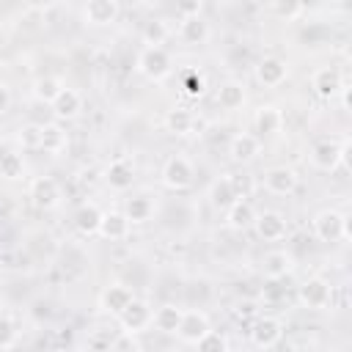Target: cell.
<instances>
[{
	"instance_id": "cell-1",
	"label": "cell",
	"mask_w": 352,
	"mask_h": 352,
	"mask_svg": "<svg viewBox=\"0 0 352 352\" xmlns=\"http://www.w3.org/2000/svg\"><path fill=\"white\" fill-rule=\"evenodd\" d=\"M349 157V138H319L311 143L308 148V162L311 168L322 170V173H333L338 170L341 162H346Z\"/></svg>"
},
{
	"instance_id": "cell-2",
	"label": "cell",
	"mask_w": 352,
	"mask_h": 352,
	"mask_svg": "<svg viewBox=\"0 0 352 352\" xmlns=\"http://www.w3.org/2000/svg\"><path fill=\"white\" fill-rule=\"evenodd\" d=\"M135 69L151 80V82H162L173 74V58L170 52L162 47V44H146L140 52H138V60H135Z\"/></svg>"
},
{
	"instance_id": "cell-3",
	"label": "cell",
	"mask_w": 352,
	"mask_h": 352,
	"mask_svg": "<svg viewBox=\"0 0 352 352\" xmlns=\"http://www.w3.org/2000/svg\"><path fill=\"white\" fill-rule=\"evenodd\" d=\"M160 182H162V187L170 190V192H184V190H190L192 182H195V165H192V160L184 157V154H170V157L165 160L162 170H160Z\"/></svg>"
},
{
	"instance_id": "cell-4",
	"label": "cell",
	"mask_w": 352,
	"mask_h": 352,
	"mask_svg": "<svg viewBox=\"0 0 352 352\" xmlns=\"http://www.w3.org/2000/svg\"><path fill=\"white\" fill-rule=\"evenodd\" d=\"M311 231L319 242H341L349 236V220L338 209H322L311 220Z\"/></svg>"
},
{
	"instance_id": "cell-5",
	"label": "cell",
	"mask_w": 352,
	"mask_h": 352,
	"mask_svg": "<svg viewBox=\"0 0 352 352\" xmlns=\"http://www.w3.org/2000/svg\"><path fill=\"white\" fill-rule=\"evenodd\" d=\"M297 300H300L302 308L322 311V308H327L333 302V286L322 275H311L297 286Z\"/></svg>"
},
{
	"instance_id": "cell-6",
	"label": "cell",
	"mask_w": 352,
	"mask_h": 352,
	"mask_svg": "<svg viewBox=\"0 0 352 352\" xmlns=\"http://www.w3.org/2000/svg\"><path fill=\"white\" fill-rule=\"evenodd\" d=\"M248 336H250V344L256 349H272L283 338V322L275 316H256Z\"/></svg>"
},
{
	"instance_id": "cell-7",
	"label": "cell",
	"mask_w": 352,
	"mask_h": 352,
	"mask_svg": "<svg viewBox=\"0 0 352 352\" xmlns=\"http://www.w3.org/2000/svg\"><path fill=\"white\" fill-rule=\"evenodd\" d=\"M28 198L41 212L55 209L60 204V184H58V179H52V176H36V179H30Z\"/></svg>"
},
{
	"instance_id": "cell-8",
	"label": "cell",
	"mask_w": 352,
	"mask_h": 352,
	"mask_svg": "<svg viewBox=\"0 0 352 352\" xmlns=\"http://www.w3.org/2000/svg\"><path fill=\"white\" fill-rule=\"evenodd\" d=\"M151 305L146 302V300H140V297H132V302L116 316L118 319V324H121V330H126V333H135V336H140V333H146L148 327H151Z\"/></svg>"
},
{
	"instance_id": "cell-9",
	"label": "cell",
	"mask_w": 352,
	"mask_h": 352,
	"mask_svg": "<svg viewBox=\"0 0 352 352\" xmlns=\"http://www.w3.org/2000/svg\"><path fill=\"white\" fill-rule=\"evenodd\" d=\"M253 228H256V234H258L264 242H280V239L289 234V223H286V217H283L280 212H275V209L256 212Z\"/></svg>"
},
{
	"instance_id": "cell-10",
	"label": "cell",
	"mask_w": 352,
	"mask_h": 352,
	"mask_svg": "<svg viewBox=\"0 0 352 352\" xmlns=\"http://www.w3.org/2000/svg\"><path fill=\"white\" fill-rule=\"evenodd\" d=\"M300 187V176L289 165H275L264 173V190L272 195H292Z\"/></svg>"
},
{
	"instance_id": "cell-11",
	"label": "cell",
	"mask_w": 352,
	"mask_h": 352,
	"mask_svg": "<svg viewBox=\"0 0 352 352\" xmlns=\"http://www.w3.org/2000/svg\"><path fill=\"white\" fill-rule=\"evenodd\" d=\"M292 270H294V256L283 248L267 250L261 256V275L267 280H283L286 275H292Z\"/></svg>"
},
{
	"instance_id": "cell-12",
	"label": "cell",
	"mask_w": 352,
	"mask_h": 352,
	"mask_svg": "<svg viewBox=\"0 0 352 352\" xmlns=\"http://www.w3.org/2000/svg\"><path fill=\"white\" fill-rule=\"evenodd\" d=\"M121 14V3L118 0H88L82 8V19L91 28H104L113 25Z\"/></svg>"
},
{
	"instance_id": "cell-13",
	"label": "cell",
	"mask_w": 352,
	"mask_h": 352,
	"mask_svg": "<svg viewBox=\"0 0 352 352\" xmlns=\"http://www.w3.org/2000/svg\"><path fill=\"white\" fill-rule=\"evenodd\" d=\"M209 327H212L209 316H206L204 311H198V308H190V311H184V316H182V322H179L176 336H179V341H182V344L195 346V341H198Z\"/></svg>"
},
{
	"instance_id": "cell-14",
	"label": "cell",
	"mask_w": 352,
	"mask_h": 352,
	"mask_svg": "<svg viewBox=\"0 0 352 352\" xmlns=\"http://www.w3.org/2000/svg\"><path fill=\"white\" fill-rule=\"evenodd\" d=\"M286 77H289V63H286L283 58L270 55V58H261V60L256 63V80H258L264 88H278V85L286 82Z\"/></svg>"
},
{
	"instance_id": "cell-15",
	"label": "cell",
	"mask_w": 352,
	"mask_h": 352,
	"mask_svg": "<svg viewBox=\"0 0 352 352\" xmlns=\"http://www.w3.org/2000/svg\"><path fill=\"white\" fill-rule=\"evenodd\" d=\"M228 154H231L234 162L248 165L261 154V138L253 135V132H236L231 138V143H228Z\"/></svg>"
},
{
	"instance_id": "cell-16",
	"label": "cell",
	"mask_w": 352,
	"mask_h": 352,
	"mask_svg": "<svg viewBox=\"0 0 352 352\" xmlns=\"http://www.w3.org/2000/svg\"><path fill=\"white\" fill-rule=\"evenodd\" d=\"M129 231H132V223H129V217H126L124 212H118V209L102 212L99 231H96L102 239H107V242H121V239L129 236Z\"/></svg>"
},
{
	"instance_id": "cell-17",
	"label": "cell",
	"mask_w": 352,
	"mask_h": 352,
	"mask_svg": "<svg viewBox=\"0 0 352 352\" xmlns=\"http://www.w3.org/2000/svg\"><path fill=\"white\" fill-rule=\"evenodd\" d=\"M132 297H135V292H132L126 283H110V286H104L102 294H99V308H102L104 314H110V316H118V314L132 302Z\"/></svg>"
},
{
	"instance_id": "cell-18",
	"label": "cell",
	"mask_w": 352,
	"mask_h": 352,
	"mask_svg": "<svg viewBox=\"0 0 352 352\" xmlns=\"http://www.w3.org/2000/svg\"><path fill=\"white\" fill-rule=\"evenodd\" d=\"M341 85H344V77H341V72L336 66H319L311 74V88L322 99H333L341 91Z\"/></svg>"
},
{
	"instance_id": "cell-19",
	"label": "cell",
	"mask_w": 352,
	"mask_h": 352,
	"mask_svg": "<svg viewBox=\"0 0 352 352\" xmlns=\"http://www.w3.org/2000/svg\"><path fill=\"white\" fill-rule=\"evenodd\" d=\"M50 107H52L55 121H72V118H77L80 110H82V94L74 91V88H66V85H63L60 94L50 102Z\"/></svg>"
},
{
	"instance_id": "cell-20",
	"label": "cell",
	"mask_w": 352,
	"mask_h": 352,
	"mask_svg": "<svg viewBox=\"0 0 352 352\" xmlns=\"http://www.w3.org/2000/svg\"><path fill=\"white\" fill-rule=\"evenodd\" d=\"M104 182L110 190L116 192H126L135 182V165L126 160V157H116L107 168H104Z\"/></svg>"
},
{
	"instance_id": "cell-21",
	"label": "cell",
	"mask_w": 352,
	"mask_h": 352,
	"mask_svg": "<svg viewBox=\"0 0 352 352\" xmlns=\"http://www.w3.org/2000/svg\"><path fill=\"white\" fill-rule=\"evenodd\" d=\"M184 316V308L176 305V302H162L151 311V327L157 333H165V336H176L179 330V322Z\"/></svg>"
},
{
	"instance_id": "cell-22",
	"label": "cell",
	"mask_w": 352,
	"mask_h": 352,
	"mask_svg": "<svg viewBox=\"0 0 352 352\" xmlns=\"http://www.w3.org/2000/svg\"><path fill=\"white\" fill-rule=\"evenodd\" d=\"M253 220H256V209L250 204V198H236L228 209H226V226L231 231H250L253 228Z\"/></svg>"
},
{
	"instance_id": "cell-23",
	"label": "cell",
	"mask_w": 352,
	"mask_h": 352,
	"mask_svg": "<svg viewBox=\"0 0 352 352\" xmlns=\"http://www.w3.org/2000/svg\"><path fill=\"white\" fill-rule=\"evenodd\" d=\"M165 126L170 135H179V138H187V135H195V129L201 126L198 118L192 116L190 107H170L165 113Z\"/></svg>"
},
{
	"instance_id": "cell-24",
	"label": "cell",
	"mask_w": 352,
	"mask_h": 352,
	"mask_svg": "<svg viewBox=\"0 0 352 352\" xmlns=\"http://www.w3.org/2000/svg\"><path fill=\"white\" fill-rule=\"evenodd\" d=\"M66 146H69V135H66V129L60 126V121L41 124V143H38V151L58 157V154L66 151Z\"/></svg>"
},
{
	"instance_id": "cell-25",
	"label": "cell",
	"mask_w": 352,
	"mask_h": 352,
	"mask_svg": "<svg viewBox=\"0 0 352 352\" xmlns=\"http://www.w3.org/2000/svg\"><path fill=\"white\" fill-rule=\"evenodd\" d=\"M209 22L198 14V16H182V25H179V38L190 47H198V44H206L209 38Z\"/></svg>"
},
{
	"instance_id": "cell-26",
	"label": "cell",
	"mask_w": 352,
	"mask_h": 352,
	"mask_svg": "<svg viewBox=\"0 0 352 352\" xmlns=\"http://www.w3.org/2000/svg\"><path fill=\"white\" fill-rule=\"evenodd\" d=\"M253 126H256L258 138H264V135H278V132L283 129V113H280V107H275V104H261V107L256 110V116H253Z\"/></svg>"
},
{
	"instance_id": "cell-27",
	"label": "cell",
	"mask_w": 352,
	"mask_h": 352,
	"mask_svg": "<svg viewBox=\"0 0 352 352\" xmlns=\"http://www.w3.org/2000/svg\"><path fill=\"white\" fill-rule=\"evenodd\" d=\"M245 99H248V94H245V85L239 80H226L214 94V102L223 110H239L245 104Z\"/></svg>"
},
{
	"instance_id": "cell-28",
	"label": "cell",
	"mask_w": 352,
	"mask_h": 352,
	"mask_svg": "<svg viewBox=\"0 0 352 352\" xmlns=\"http://www.w3.org/2000/svg\"><path fill=\"white\" fill-rule=\"evenodd\" d=\"M234 201H236V192H234V187H231V176H228V173L217 176V179L209 184V204H212L214 209L226 212Z\"/></svg>"
},
{
	"instance_id": "cell-29",
	"label": "cell",
	"mask_w": 352,
	"mask_h": 352,
	"mask_svg": "<svg viewBox=\"0 0 352 352\" xmlns=\"http://www.w3.org/2000/svg\"><path fill=\"white\" fill-rule=\"evenodd\" d=\"M99 220H102V209L96 204H82L77 212H74V228L82 234V236H94L99 231Z\"/></svg>"
},
{
	"instance_id": "cell-30",
	"label": "cell",
	"mask_w": 352,
	"mask_h": 352,
	"mask_svg": "<svg viewBox=\"0 0 352 352\" xmlns=\"http://www.w3.org/2000/svg\"><path fill=\"white\" fill-rule=\"evenodd\" d=\"M124 214L129 217L132 226H135V223H148L151 214H154V201H151L148 195H132V198H126V204H124Z\"/></svg>"
},
{
	"instance_id": "cell-31",
	"label": "cell",
	"mask_w": 352,
	"mask_h": 352,
	"mask_svg": "<svg viewBox=\"0 0 352 352\" xmlns=\"http://www.w3.org/2000/svg\"><path fill=\"white\" fill-rule=\"evenodd\" d=\"M28 173V165H25V157L19 151H3L0 154V176L8 179V182H19L25 179Z\"/></svg>"
},
{
	"instance_id": "cell-32",
	"label": "cell",
	"mask_w": 352,
	"mask_h": 352,
	"mask_svg": "<svg viewBox=\"0 0 352 352\" xmlns=\"http://www.w3.org/2000/svg\"><path fill=\"white\" fill-rule=\"evenodd\" d=\"M60 88H63V80H60V77L44 74V77H38V80L33 82V96H36L41 104H50V102L60 94Z\"/></svg>"
},
{
	"instance_id": "cell-33",
	"label": "cell",
	"mask_w": 352,
	"mask_h": 352,
	"mask_svg": "<svg viewBox=\"0 0 352 352\" xmlns=\"http://www.w3.org/2000/svg\"><path fill=\"white\" fill-rule=\"evenodd\" d=\"M182 91H184V96H192V99L204 96V91H206L204 74L198 69H184L182 72Z\"/></svg>"
},
{
	"instance_id": "cell-34",
	"label": "cell",
	"mask_w": 352,
	"mask_h": 352,
	"mask_svg": "<svg viewBox=\"0 0 352 352\" xmlns=\"http://www.w3.org/2000/svg\"><path fill=\"white\" fill-rule=\"evenodd\" d=\"M195 346L204 349V352H226L231 344H228V338H226L220 330H212V327H209V330L195 341Z\"/></svg>"
},
{
	"instance_id": "cell-35",
	"label": "cell",
	"mask_w": 352,
	"mask_h": 352,
	"mask_svg": "<svg viewBox=\"0 0 352 352\" xmlns=\"http://www.w3.org/2000/svg\"><path fill=\"white\" fill-rule=\"evenodd\" d=\"M302 0H270V11L278 19H297L302 14Z\"/></svg>"
},
{
	"instance_id": "cell-36",
	"label": "cell",
	"mask_w": 352,
	"mask_h": 352,
	"mask_svg": "<svg viewBox=\"0 0 352 352\" xmlns=\"http://www.w3.org/2000/svg\"><path fill=\"white\" fill-rule=\"evenodd\" d=\"M168 36H170V30L162 19H151L143 25V44H165Z\"/></svg>"
},
{
	"instance_id": "cell-37",
	"label": "cell",
	"mask_w": 352,
	"mask_h": 352,
	"mask_svg": "<svg viewBox=\"0 0 352 352\" xmlns=\"http://www.w3.org/2000/svg\"><path fill=\"white\" fill-rule=\"evenodd\" d=\"M16 140H19V146L28 148V151L38 148V143H41V124H22L19 132H16Z\"/></svg>"
},
{
	"instance_id": "cell-38",
	"label": "cell",
	"mask_w": 352,
	"mask_h": 352,
	"mask_svg": "<svg viewBox=\"0 0 352 352\" xmlns=\"http://www.w3.org/2000/svg\"><path fill=\"white\" fill-rule=\"evenodd\" d=\"M231 176V187L236 192V198H250L256 190V179L250 173H228Z\"/></svg>"
},
{
	"instance_id": "cell-39",
	"label": "cell",
	"mask_w": 352,
	"mask_h": 352,
	"mask_svg": "<svg viewBox=\"0 0 352 352\" xmlns=\"http://www.w3.org/2000/svg\"><path fill=\"white\" fill-rule=\"evenodd\" d=\"M16 336H19V330H16L14 319L11 316H0V349H11L16 344Z\"/></svg>"
},
{
	"instance_id": "cell-40",
	"label": "cell",
	"mask_w": 352,
	"mask_h": 352,
	"mask_svg": "<svg viewBox=\"0 0 352 352\" xmlns=\"http://www.w3.org/2000/svg\"><path fill=\"white\" fill-rule=\"evenodd\" d=\"M140 346L143 344L138 341V336L135 333H126V330H118V336L110 341V349H116V352L118 349H140Z\"/></svg>"
},
{
	"instance_id": "cell-41",
	"label": "cell",
	"mask_w": 352,
	"mask_h": 352,
	"mask_svg": "<svg viewBox=\"0 0 352 352\" xmlns=\"http://www.w3.org/2000/svg\"><path fill=\"white\" fill-rule=\"evenodd\" d=\"M201 8H204L201 0H176V11H179V16H198Z\"/></svg>"
},
{
	"instance_id": "cell-42",
	"label": "cell",
	"mask_w": 352,
	"mask_h": 352,
	"mask_svg": "<svg viewBox=\"0 0 352 352\" xmlns=\"http://www.w3.org/2000/svg\"><path fill=\"white\" fill-rule=\"evenodd\" d=\"M8 107H11V88L0 80V116H6Z\"/></svg>"
}]
</instances>
